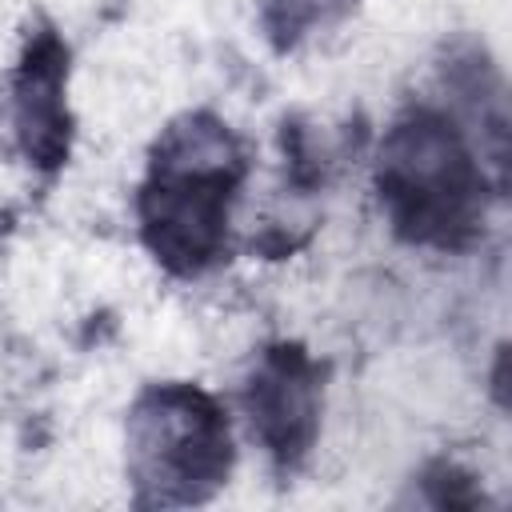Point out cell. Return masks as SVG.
I'll list each match as a JSON object with an SVG mask.
<instances>
[{
	"label": "cell",
	"instance_id": "7",
	"mask_svg": "<svg viewBox=\"0 0 512 512\" xmlns=\"http://www.w3.org/2000/svg\"><path fill=\"white\" fill-rule=\"evenodd\" d=\"M360 0H260V32L272 52L288 56L316 32L336 28L356 12Z\"/></svg>",
	"mask_w": 512,
	"mask_h": 512
},
{
	"label": "cell",
	"instance_id": "6",
	"mask_svg": "<svg viewBox=\"0 0 512 512\" xmlns=\"http://www.w3.org/2000/svg\"><path fill=\"white\" fill-rule=\"evenodd\" d=\"M436 72L448 96V112L472 132L488 168L508 184V96L492 52L476 36H452Z\"/></svg>",
	"mask_w": 512,
	"mask_h": 512
},
{
	"label": "cell",
	"instance_id": "1",
	"mask_svg": "<svg viewBox=\"0 0 512 512\" xmlns=\"http://www.w3.org/2000/svg\"><path fill=\"white\" fill-rule=\"evenodd\" d=\"M248 176V148L208 108L160 128L136 188V224L148 256L176 280H200L228 260L232 204Z\"/></svg>",
	"mask_w": 512,
	"mask_h": 512
},
{
	"label": "cell",
	"instance_id": "5",
	"mask_svg": "<svg viewBox=\"0 0 512 512\" xmlns=\"http://www.w3.org/2000/svg\"><path fill=\"white\" fill-rule=\"evenodd\" d=\"M68 40L52 20L28 28L12 72V136L32 172L56 176L72 156Z\"/></svg>",
	"mask_w": 512,
	"mask_h": 512
},
{
	"label": "cell",
	"instance_id": "3",
	"mask_svg": "<svg viewBox=\"0 0 512 512\" xmlns=\"http://www.w3.org/2000/svg\"><path fill=\"white\" fill-rule=\"evenodd\" d=\"M232 460V424L208 388L164 380L136 392L124 420V472L136 508L208 504L228 484Z\"/></svg>",
	"mask_w": 512,
	"mask_h": 512
},
{
	"label": "cell",
	"instance_id": "2",
	"mask_svg": "<svg viewBox=\"0 0 512 512\" xmlns=\"http://www.w3.org/2000/svg\"><path fill=\"white\" fill-rule=\"evenodd\" d=\"M504 180L472 132L440 104H408L376 152V200L396 240L432 252H468L484 236Z\"/></svg>",
	"mask_w": 512,
	"mask_h": 512
},
{
	"label": "cell",
	"instance_id": "4",
	"mask_svg": "<svg viewBox=\"0 0 512 512\" xmlns=\"http://www.w3.org/2000/svg\"><path fill=\"white\" fill-rule=\"evenodd\" d=\"M324 372L300 340H272L244 380V416L276 476H296L320 440Z\"/></svg>",
	"mask_w": 512,
	"mask_h": 512
},
{
	"label": "cell",
	"instance_id": "8",
	"mask_svg": "<svg viewBox=\"0 0 512 512\" xmlns=\"http://www.w3.org/2000/svg\"><path fill=\"white\" fill-rule=\"evenodd\" d=\"M420 492H424V504L452 508V512H472V508H484L488 504L480 480L468 468L452 464V460H432L420 472Z\"/></svg>",
	"mask_w": 512,
	"mask_h": 512
}]
</instances>
